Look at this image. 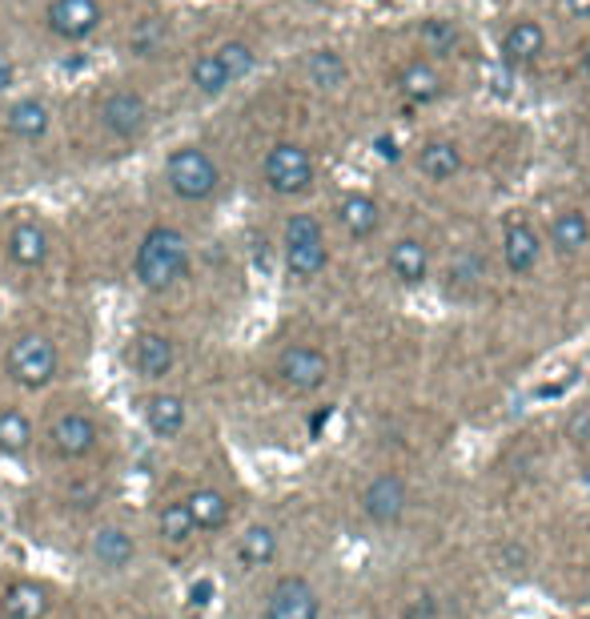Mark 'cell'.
<instances>
[{
    "label": "cell",
    "instance_id": "14",
    "mask_svg": "<svg viewBox=\"0 0 590 619\" xmlns=\"http://www.w3.org/2000/svg\"><path fill=\"white\" fill-rule=\"evenodd\" d=\"M174 363H177V351H174V342L165 339V334H153V330H145V334H137V339H133V366H137L141 378L157 383V378H165V374L174 371Z\"/></svg>",
    "mask_w": 590,
    "mask_h": 619
},
{
    "label": "cell",
    "instance_id": "37",
    "mask_svg": "<svg viewBox=\"0 0 590 619\" xmlns=\"http://www.w3.org/2000/svg\"><path fill=\"white\" fill-rule=\"evenodd\" d=\"M310 4H318V0H310Z\"/></svg>",
    "mask_w": 590,
    "mask_h": 619
},
{
    "label": "cell",
    "instance_id": "12",
    "mask_svg": "<svg viewBox=\"0 0 590 619\" xmlns=\"http://www.w3.org/2000/svg\"><path fill=\"white\" fill-rule=\"evenodd\" d=\"M48 29L65 41H85V36L97 33L101 24V4L97 0H53L45 12Z\"/></svg>",
    "mask_w": 590,
    "mask_h": 619
},
{
    "label": "cell",
    "instance_id": "35",
    "mask_svg": "<svg viewBox=\"0 0 590 619\" xmlns=\"http://www.w3.org/2000/svg\"><path fill=\"white\" fill-rule=\"evenodd\" d=\"M563 12L575 21H590V0H563Z\"/></svg>",
    "mask_w": 590,
    "mask_h": 619
},
{
    "label": "cell",
    "instance_id": "27",
    "mask_svg": "<svg viewBox=\"0 0 590 619\" xmlns=\"http://www.w3.org/2000/svg\"><path fill=\"white\" fill-rule=\"evenodd\" d=\"M33 446V422L21 410H0V455L24 458Z\"/></svg>",
    "mask_w": 590,
    "mask_h": 619
},
{
    "label": "cell",
    "instance_id": "33",
    "mask_svg": "<svg viewBox=\"0 0 590 619\" xmlns=\"http://www.w3.org/2000/svg\"><path fill=\"white\" fill-rule=\"evenodd\" d=\"M422 41H426V48H434V53H450V48L458 45V29H454L450 21H422Z\"/></svg>",
    "mask_w": 590,
    "mask_h": 619
},
{
    "label": "cell",
    "instance_id": "2",
    "mask_svg": "<svg viewBox=\"0 0 590 619\" xmlns=\"http://www.w3.org/2000/svg\"><path fill=\"white\" fill-rule=\"evenodd\" d=\"M165 177H169V189H174L181 201H205V198H213L221 186L218 162H213L201 145H181V150L169 153Z\"/></svg>",
    "mask_w": 590,
    "mask_h": 619
},
{
    "label": "cell",
    "instance_id": "9",
    "mask_svg": "<svg viewBox=\"0 0 590 619\" xmlns=\"http://www.w3.org/2000/svg\"><path fill=\"white\" fill-rule=\"evenodd\" d=\"M97 443H101V431H97V422L89 414H60L53 427H48V446L57 451L60 458H85L93 455Z\"/></svg>",
    "mask_w": 590,
    "mask_h": 619
},
{
    "label": "cell",
    "instance_id": "26",
    "mask_svg": "<svg viewBox=\"0 0 590 619\" xmlns=\"http://www.w3.org/2000/svg\"><path fill=\"white\" fill-rule=\"evenodd\" d=\"M237 560L245 567H269V563L278 560V531L266 523H254L242 535V543H237Z\"/></svg>",
    "mask_w": 590,
    "mask_h": 619
},
{
    "label": "cell",
    "instance_id": "6",
    "mask_svg": "<svg viewBox=\"0 0 590 619\" xmlns=\"http://www.w3.org/2000/svg\"><path fill=\"white\" fill-rule=\"evenodd\" d=\"M318 616H322V599H318L310 579L281 575L266 599V619H318Z\"/></svg>",
    "mask_w": 590,
    "mask_h": 619
},
{
    "label": "cell",
    "instance_id": "24",
    "mask_svg": "<svg viewBox=\"0 0 590 619\" xmlns=\"http://www.w3.org/2000/svg\"><path fill=\"white\" fill-rule=\"evenodd\" d=\"M9 257L16 262V266L36 269V266H41V262L48 257V234H45V230H41L36 222L12 225V234H9Z\"/></svg>",
    "mask_w": 590,
    "mask_h": 619
},
{
    "label": "cell",
    "instance_id": "25",
    "mask_svg": "<svg viewBox=\"0 0 590 619\" xmlns=\"http://www.w3.org/2000/svg\"><path fill=\"white\" fill-rule=\"evenodd\" d=\"M4 125H9L12 137L21 141H36L48 133V106L45 101H36V97H24L16 106L4 113Z\"/></svg>",
    "mask_w": 590,
    "mask_h": 619
},
{
    "label": "cell",
    "instance_id": "8",
    "mask_svg": "<svg viewBox=\"0 0 590 619\" xmlns=\"http://www.w3.org/2000/svg\"><path fill=\"white\" fill-rule=\"evenodd\" d=\"M101 125L113 133V137L129 141V137H141L145 125H149V106H145V97L141 93H129V89H116V93L104 97L101 106Z\"/></svg>",
    "mask_w": 590,
    "mask_h": 619
},
{
    "label": "cell",
    "instance_id": "29",
    "mask_svg": "<svg viewBox=\"0 0 590 619\" xmlns=\"http://www.w3.org/2000/svg\"><path fill=\"white\" fill-rule=\"evenodd\" d=\"M157 531H162L165 543H174V548H186L189 539L197 535L193 519H189L186 502H165L162 515H157Z\"/></svg>",
    "mask_w": 590,
    "mask_h": 619
},
{
    "label": "cell",
    "instance_id": "19",
    "mask_svg": "<svg viewBox=\"0 0 590 619\" xmlns=\"http://www.w3.org/2000/svg\"><path fill=\"white\" fill-rule=\"evenodd\" d=\"M463 165H466L463 150L446 137H434L418 150V169H422V177H430V181H454V177L463 174Z\"/></svg>",
    "mask_w": 590,
    "mask_h": 619
},
{
    "label": "cell",
    "instance_id": "20",
    "mask_svg": "<svg viewBox=\"0 0 590 619\" xmlns=\"http://www.w3.org/2000/svg\"><path fill=\"white\" fill-rule=\"evenodd\" d=\"M546 237H550V250L563 257H575L582 254V250L590 246V222L582 210H563L555 213V222H550V230H546Z\"/></svg>",
    "mask_w": 590,
    "mask_h": 619
},
{
    "label": "cell",
    "instance_id": "7",
    "mask_svg": "<svg viewBox=\"0 0 590 619\" xmlns=\"http://www.w3.org/2000/svg\"><path fill=\"white\" fill-rule=\"evenodd\" d=\"M278 378L298 395H310L330 378V358L318 346H286L278 358Z\"/></svg>",
    "mask_w": 590,
    "mask_h": 619
},
{
    "label": "cell",
    "instance_id": "1",
    "mask_svg": "<svg viewBox=\"0 0 590 619\" xmlns=\"http://www.w3.org/2000/svg\"><path fill=\"white\" fill-rule=\"evenodd\" d=\"M133 266H137V281L153 294L169 290L177 278H186L189 246L186 237H181V230H174V225H153L149 234L141 237Z\"/></svg>",
    "mask_w": 590,
    "mask_h": 619
},
{
    "label": "cell",
    "instance_id": "36",
    "mask_svg": "<svg viewBox=\"0 0 590 619\" xmlns=\"http://www.w3.org/2000/svg\"><path fill=\"white\" fill-rule=\"evenodd\" d=\"M582 73H587V81H590V45L582 48Z\"/></svg>",
    "mask_w": 590,
    "mask_h": 619
},
{
    "label": "cell",
    "instance_id": "10",
    "mask_svg": "<svg viewBox=\"0 0 590 619\" xmlns=\"http://www.w3.org/2000/svg\"><path fill=\"white\" fill-rule=\"evenodd\" d=\"M405 507H410V491H405V483L398 479V475H378V479L366 483V491H361V511H366V519H374V523H398L405 515Z\"/></svg>",
    "mask_w": 590,
    "mask_h": 619
},
{
    "label": "cell",
    "instance_id": "17",
    "mask_svg": "<svg viewBox=\"0 0 590 619\" xmlns=\"http://www.w3.org/2000/svg\"><path fill=\"white\" fill-rule=\"evenodd\" d=\"M0 616L4 619H45L48 616V592L33 579H16L0 592Z\"/></svg>",
    "mask_w": 590,
    "mask_h": 619
},
{
    "label": "cell",
    "instance_id": "21",
    "mask_svg": "<svg viewBox=\"0 0 590 619\" xmlns=\"http://www.w3.org/2000/svg\"><path fill=\"white\" fill-rule=\"evenodd\" d=\"M181 502H186V511H189V519H193L197 531H221L233 515V502L225 499L218 487H197V491Z\"/></svg>",
    "mask_w": 590,
    "mask_h": 619
},
{
    "label": "cell",
    "instance_id": "13",
    "mask_svg": "<svg viewBox=\"0 0 590 619\" xmlns=\"http://www.w3.org/2000/svg\"><path fill=\"white\" fill-rule=\"evenodd\" d=\"M89 551H93L97 567H104V572H125L129 563L137 560V539L129 535L125 527H97L93 531V543H89Z\"/></svg>",
    "mask_w": 590,
    "mask_h": 619
},
{
    "label": "cell",
    "instance_id": "22",
    "mask_svg": "<svg viewBox=\"0 0 590 619\" xmlns=\"http://www.w3.org/2000/svg\"><path fill=\"white\" fill-rule=\"evenodd\" d=\"M186 419L189 410L177 395H153L145 402V422H149V431L157 439H177V434L186 431Z\"/></svg>",
    "mask_w": 590,
    "mask_h": 619
},
{
    "label": "cell",
    "instance_id": "23",
    "mask_svg": "<svg viewBox=\"0 0 590 619\" xmlns=\"http://www.w3.org/2000/svg\"><path fill=\"white\" fill-rule=\"evenodd\" d=\"M398 93H402L405 101H414V106H430V101H438V97H442L438 69H434V65H426V60L405 65V69L398 73Z\"/></svg>",
    "mask_w": 590,
    "mask_h": 619
},
{
    "label": "cell",
    "instance_id": "11",
    "mask_svg": "<svg viewBox=\"0 0 590 619\" xmlns=\"http://www.w3.org/2000/svg\"><path fill=\"white\" fill-rule=\"evenodd\" d=\"M502 262H506V269L514 278H526V274L538 269V262H543V237H538V230L531 222L514 218L502 230Z\"/></svg>",
    "mask_w": 590,
    "mask_h": 619
},
{
    "label": "cell",
    "instance_id": "30",
    "mask_svg": "<svg viewBox=\"0 0 590 619\" xmlns=\"http://www.w3.org/2000/svg\"><path fill=\"white\" fill-rule=\"evenodd\" d=\"M213 57H218V65L225 69L230 85L242 81V77H249V69H254V48L245 45V41H230V45H221Z\"/></svg>",
    "mask_w": 590,
    "mask_h": 619
},
{
    "label": "cell",
    "instance_id": "18",
    "mask_svg": "<svg viewBox=\"0 0 590 619\" xmlns=\"http://www.w3.org/2000/svg\"><path fill=\"white\" fill-rule=\"evenodd\" d=\"M337 222L346 230L349 237H374L378 234V225H382V210H378V201L370 194H346V198L337 201Z\"/></svg>",
    "mask_w": 590,
    "mask_h": 619
},
{
    "label": "cell",
    "instance_id": "3",
    "mask_svg": "<svg viewBox=\"0 0 590 619\" xmlns=\"http://www.w3.org/2000/svg\"><path fill=\"white\" fill-rule=\"evenodd\" d=\"M330 262V250H325L322 222L313 213H293L286 222V269H290L298 281L318 278Z\"/></svg>",
    "mask_w": 590,
    "mask_h": 619
},
{
    "label": "cell",
    "instance_id": "34",
    "mask_svg": "<svg viewBox=\"0 0 590 619\" xmlns=\"http://www.w3.org/2000/svg\"><path fill=\"white\" fill-rule=\"evenodd\" d=\"M450 274H454V278H458V281H478V278H482V262H478V254H475V257L463 254V257H458V262H454Z\"/></svg>",
    "mask_w": 590,
    "mask_h": 619
},
{
    "label": "cell",
    "instance_id": "16",
    "mask_svg": "<svg viewBox=\"0 0 590 619\" xmlns=\"http://www.w3.org/2000/svg\"><path fill=\"white\" fill-rule=\"evenodd\" d=\"M386 266H390V274L402 281V286L426 281V274H430L426 242H418V237H398V242L390 246V254H386Z\"/></svg>",
    "mask_w": 590,
    "mask_h": 619
},
{
    "label": "cell",
    "instance_id": "28",
    "mask_svg": "<svg viewBox=\"0 0 590 619\" xmlns=\"http://www.w3.org/2000/svg\"><path fill=\"white\" fill-rule=\"evenodd\" d=\"M305 77H310V85H318V89H342L349 69H346V60H342V53L318 48V53H310V60H305Z\"/></svg>",
    "mask_w": 590,
    "mask_h": 619
},
{
    "label": "cell",
    "instance_id": "4",
    "mask_svg": "<svg viewBox=\"0 0 590 619\" xmlns=\"http://www.w3.org/2000/svg\"><path fill=\"white\" fill-rule=\"evenodd\" d=\"M60 354L48 334H21L9 346V378L24 390H41L53 383Z\"/></svg>",
    "mask_w": 590,
    "mask_h": 619
},
{
    "label": "cell",
    "instance_id": "5",
    "mask_svg": "<svg viewBox=\"0 0 590 619\" xmlns=\"http://www.w3.org/2000/svg\"><path fill=\"white\" fill-rule=\"evenodd\" d=\"M261 177L274 194H305L313 181V157L305 145H293V141H281L266 153V165H261Z\"/></svg>",
    "mask_w": 590,
    "mask_h": 619
},
{
    "label": "cell",
    "instance_id": "15",
    "mask_svg": "<svg viewBox=\"0 0 590 619\" xmlns=\"http://www.w3.org/2000/svg\"><path fill=\"white\" fill-rule=\"evenodd\" d=\"M543 48H546V29L538 21H531V16L514 21L506 29V36H502V57L510 65H534V60L543 57Z\"/></svg>",
    "mask_w": 590,
    "mask_h": 619
},
{
    "label": "cell",
    "instance_id": "31",
    "mask_svg": "<svg viewBox=\"0 0 590 619\" xmlns=\"http://www.w3.org/2000/svg\"><path fill=\"white\" fill-rule=\"evenodd\" d=\"M189 77H193V89H197V93H205V97H221L225 89H230V77H225V69L218 65V57H213V53L197 60Z\"/></svg>",
    "mask_w": 590,
    "mask_h": 619
},
{
    "label": "cell",
    "instance_id": "32",
    "mask_svg": "<svg viewBox=\"0 0 590 619\" xmlns=\"http://www.w3.org/2000/svg\"><path fill=\"white\" fill-rule=\"evenodd\" d=\"M162 41H165V24L157 21V16H145V21L133 29V36H129V48H133L137 57H157Z\"/></svg>",
    "mask_w": 590,
    "mask_h": 619
}]
</instances>
